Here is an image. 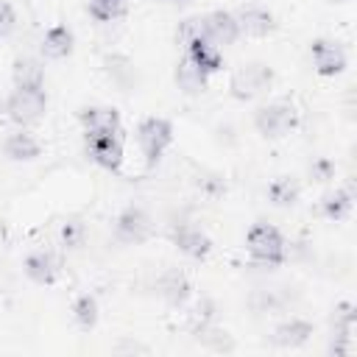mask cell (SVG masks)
Returning <instances> with one entry per match:
<instances>
[{
  "mask_svg": "<svg viewBox=\"0 0 357 357\" xmlns=\"http://www.w3.org/2000/svg\"><path fill=\"white\" fill-rule=\"evenodd\" d=\"M81 123L86 128V137H103L120 131V114L109 106H92L81 112Z\"/></svg>",
  "mask_w": 357,
  "mask_h": 357,
  "instance_id": "cell-10",
  "label": "cell"
},
{
  "mask_svg": "<svg viewBox=\"0 0 357 357\" xmlns=\"http://www.w3.org/2000/svg\"><path fill=\"white\" fill-rule=\"evenodd\" d=\"M187 56L209 75V73H215V70H220V50H218V45H212V42H206V39H192V42H187Z\"/></svg>",
  "mask_w": 357,
  "mask_h": 357,
  "instance_id": "cell-19",
  "label": "cell"
},
{
  "mask_svg": "<svg viewBox=\"0 0 357 357\" xmlns=\"http://www.w3.org/2000/svg\"><path fill=\"white\" fill-rule=\"evenodd\" d=\"M45 106H47L45 89H14L6 103V112L17 126H31V123L42 120Z\"/></svg>",
  "mask_w": 357,
  "mask_h": 357,
  "instance_id": "cell-5",
  "label": "cell"
},
{
  "mask_svg": "<svg viewBox=\"0 0 357 357\" xmlns=\"http://www.w3.org/2000/svg\"><path fill=\"white\" fill-rule=\"evenodd\" d=\"M329 173H332V165H329L326 159H318V162L312 165V176H318V181L329 178Z\"/></svg>",
  "mask_w": 357,
  "mask_h": 357,
  "instance_id": "cell-28",
  "label": "cell"
},
{
  "mask_svg": "<svg viewBox=\"0 0 357 357\" xmlns=\"http://www.w3.org/2000/svg\"><path fill=\"white\" fill-rule=\"evenodd\" d=\"M268 195H271L273 204L290 206V204H296V198H298V187H296L290 178H276V181L268 187Z\"/></svg>",
  "mask_w": 357,
  "mask_h": 357,
  "instance_id": "cell-25",
  "label": "cell"
},
{
  "mask_svg": "<svg viewBox=\"0 0 357 357\" xmlns=\"http://www.w3.org/2000/svg\"><path fill=\"white\" fill-rule=\"evenodd\" d=\"M310 53H312L315 70H318L321 75H337V73L346 67V53H343L335 42L315 39V42L310 45Z\"/></svg>",
  "mask_w": 357,
  "mask_h": 357,
  "instance_id": "cell-9",
  "label": "cell"
},
{
  "mask_svg": "<svg viewBox=\"0 0 357 357\" xmlns=\"http://www.w3.org/2000/svg\"><path fill=\"white\" fill-rule=\"evenodd\" d=\"M321 209H324V215L332 218V220L346 218L349 209H351V192H349V190H335V192H329V195L324 198Z\"/></svg>",
  "mask_w": 357,
  "mask_h": 357,
  "instance_id": "cell-22",
  "label": "cell"
},
{
  "mask_svg": "<svg viewBox=\"0 0 357 357\" xmlns=\"http://www.w3.org/2000/svg\"><path fill=\"white\" fill-rule=\"evenodd\" d=\"M234 20H237L240 33H245V36H268L273 31V14L265 11V8H259V6L240 8L234 14Z\"/></svg>",
  "mask_w": 357,
  "mask_h": 357,
  "instance_id": "cell-11",
  "label": "cell"
},
{
  "mask_svg": "<svg viewBox=\"0 0 357 357\" xmlns=\"http://www.w3.org/2000/svg\"><path fill=\"white\" fill-rule=\"evenodd\" d=\"M201 28H204V39L212 45H231L240 36L237 20L229 11H212V14L201 17Z\"/></svg>",
  "mask_w": 357,
  "mask_h": 357,
  "instance_id": "cell-7",
  "label": "cell"
},
{
  "mask_svg": "<svg viewBox=\"0 0 357 357\" xmlns=\"http://www.w3.org/2000/svg\"><path fill=\"white\" fill-rule=\"evenodd\" d=\"M59 271H61L59 257L50 254V251H36V254H31V257L25 259V273H28L36 284H53V282L59 279Z\"/></svg>",
  "mask_w": 357,
  "mask_h": 357,
  "instance_id": "cell-13",
  "label": "cell"
},
{
  "mask_svg": "<svg viewBox=\"0 0 357 357\" xmlns=\"http://www.w3.org/2000/svg\"><path fill=\"white\" fill-rule=\"evenodd\" d=\"M170 139H173V126L165 117H148L137 128V142H139L148 165H156L159 162V156L165 153V148L170 145Z\"/></svg>",
  "mask_w": 357,
  "mask_h": 357,
  "instance_id": "cell-3",
  "label": "cell"
},
{
  "mask_svg": "<svg viewBox=\"0 0 357 357\" xmlns=\"http://www.w3.org/2000/svg\"><path fill=\"white\" fill-rule=\"evenodd\" d=\"M173 243H176L178 251H184L187 257H195V259H201V257L209 254V237L201 229L187 226V223L173 229Z\"/></svg>",
  "mask_w": 357,
  "mask_h": 357,
  "instance_id": "cell-14",
  "label": "cell"
},
{
  "mask_svg": "<svg viewBox=\"0 0 357 357\" xmlns=\"http://www.w3.org/2000/svg\"><path fill=\"white\" fill-rule=\"evenodd\" d=\"M329 3H343V0H329Z\"/></svg>",
  "mask_w": 357,
  "mask_h": 357,
  "instance_id": "cell-29",
  "label": "cell"
},
{
  "mask_svg": "<svg viewBox=\"0 0 357 357\" xmlns=\"http://www.w3.org/2000/svg\"><path fill=\"white\" fill-rule=\"evenodd\" d=\"M248 251L262 265H279V262H284V240L268 223H257L248 231Z\"/></svg>",
  "mask_w": 357,
  "mask_h": 357,
  "instance_id": "cell-4",
  "label": "cell"
},
{
  "mask_svg": "<svg viewBox=\"0 0 357 357\" xmlns=\"http://www.w3.org/2000/svg\"><path fill=\"white\" fill-rule=\"evenodd\" d=\"M296 123H298L296 106L287 103V100L268 103V106H262V109L254 114V126H257V131H259L262 137H271V139L290 134V131L296 128Z\"/></svg>",
  "mask_w": 357,
  "mask_h": 357,
  "instance_id": "cell-1",
  "label": "cell"
},
{
  "mask_svg": "<svg viewBox=\"0 0 357 357\" xmlns=\"http://www.w3.org/2000/svg\"><path fill=\"white\" fill-rule=\"evenodd\" d=\"M176 84H178V89H184L187 95H198V92H204V86H206V73H204L190 56H184V59L176 64Z\"/></svg>",
  "mask_w": 357,
  "mask_h": 357,
  "instance_id": "cell-17",
  "label": "cell"
},
{
  "mask_svg": "<svg viewBox=\"0 0 357 357\" xmlns=\"http://www.w3.org/2000/svg\"><path fill=\"white\" fill-rule=\"evenodd\" d=\"M114 234H117L120 243L137 245V243L148 240V234H151V218H148L142 209L128 206V209L117 218V223H114Z\"/></svg>",
  "mask_w": 357,
  "mask_h": 357,
  "instance_id": "cell-6",
  "label": "cell"
},
{
  "mask_svg": "<svg viewBox=\"0 0 357 357\" xmlns=\"http://www.w3.org/2000/svg\"><path fill=\"white\" fill-rule=\"evenodd\" d=\"M89 14L98 22H112L126 14V0H89Z\"/></svg>",
  "mask_w": 357,
  "mask_h": 357,
  "instance_id": "cell-24",
  "label": "cell"
},
{
  "mask_svg": "<svg viewBox=\"0 0 357 357\" xmlns=\"http://www.w3.org/2000/svg\"><path fill=\"white\" fill-rule=\"evenodd\" d=\"M73 315H75L81 329H92L98 324V301H95V296H89V293L78 296L75 304H73Z\"/></svg>",
  "mask_w": 357,
  "mask_h": 357,
  "instance_id": "cell-23",
  "label": "cell"
},
{
  "mask_svg": "<svg viewBox=\"0 0 357 357\" xmlns=\"http://www.w3.org/2000/svg\"><path fill=\"white\" fill-rule=\"evenodd\" d=\"M271 81H273V70H271L268 64H262V61H248V64H243V67L231 75L229 89H231V95H234L237 100H251V98L262 95V92L271 86Z\"/></svg>",
  "mask_w": 357,
  "mask_h": 357,
  "instance_id": "cell-2",
  "label": "cell"
},
{
  "mask_svg": "<svg viewBox=\"0 0 357 357\" xmlns=\"http://www.w3.org/2000/svg\"><path fill=\"white\" fill-rule=\"evenodd\" d=\"M73 50V33L67 25H53L42 39V53L47 59H64Z\"/></svg>",
  "mask_w": 357,
  "mask_h": 357,
  "instance_id": "cell-20",
  "label": "cell"
},
{
  "mask_svg": "<svg viewBox=\"0 0 357 357\" xmlns=\"http://www.w3.org/2000/svg\"><path fill=\"white\" fill-rule=\"evenodd\" d=\"M17 28V14H14V6L0 0V36H11Z\"/></svg>",
  "mask_w": 357,
  "mask_h": 357,
  "instance_id": "cell-27",
  "label": "cell"
},
{
  "mask_svg": "<svg viewBox=\"0 0 357 357\" xmlns=\"http://www.w3.org/2000/svg\"><path fill=\"white\" fill-rule=\"evenodd\" d=\"M86 148L92 153V159L106 167V170H117L123 162V142L117 134H103V137H86Z\"/></svg>",
  "mask_w": 357,
  "mask_h": 357,
  "instance_id": "cell-8",
  "label": "cell"
},
{
  "mask_svg": "<svg viewBox=\"0 0 357 357\" xmlns=\"http://www.w3.org/2000/svg\"><path fill=\"white\" fill-rule=\"evenodd\" d=\"M106 70H109L112 81H114L120 89H131L134 81H137V73H134L131 61L123 59V56H109V59H106Z\"/></svg>",
  "mask_w": 357,
  "mask_h": 357,
  "instance_id": "cell-21",
  "label": "cell"
},
{
  "mask_svg": "<svg viewBox=\"0 0 357 357\" xmlns=\"http://www.w3.org/2000/svg\"><path fill=\"white\" fill-rule=\"evenodd\" d=\"M190 279L181 271H165L156 279V293L170 304V307H181L190 298Z\"/></svg>",
  "mask_w": 357,
  "mask_h": 357,
  "instance_id": "cell-12",
  "label": "cell"
},
{
  "mask_svg": "<svg viewBox=\"0 0 357 357\" xmlns=\"http://www.w3.org/2000/svg\"><path fill=\"white\" fill-rule=\"evenodd\" d=\"M81 240H84V223L70 220V223H64V226H61V243H64L67 248L81 245Z\"/></svg>",
  "mask_w": 357,
  "mask_h": 357,
  "instance_id": "cell-26",
  "label": "cell"
},
{
  "mask_svg": "<svg viewBox=\"0 0 357 357\" xmlns=\"http://www.w3.org/2000/svg\"><path fill=\"white\" fill-rule=\"evenodd\" d=\"M312 335V324L304 321V318H290L284 324L276 326L273 332V343L282 346V349H296V346H304Z\"/></svg>",
  "mask_w": 357,
  "mask_h": 357,
  "instance_id": "cell-15",
  "label": "cell"
},
{
  "mask_svg": "<svg viewBox=\"0 0 357 357\" xmlns=\"http://www.w3.org/2000/svg\"><path fill=\"white\" fill-rule=\"evenodd\" d=\"M11 78H14V86L17 89H42V84H45L42 64L36 59H28V56H22V59L14 61Z\"/></svg>",
  "mask_w": 357,
  "mask_h": 357,
  "instance_id": "cell-16",
  "label": "cell"
},
{
  "mask_svg": "<svg viewBox=\"0 0 357 357\" xmlns=\"http://www.w3.org/2000/svg\"><path fill=\"white\" fill-rule=\"evenodd\" d=\"M3 151H6V156L17 159V162H28V159H36L42 148H39V142L33 139V134H28V131H14V134L6 137Z\"/></svg>",
  "mask_w": 357,
  "mask_h": 357,
  "instance_id": "cell-18",
  "label": "cell"
}]
</instances>
